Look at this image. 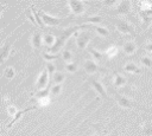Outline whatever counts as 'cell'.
Instances as JSON below:
<instances>
[{
	"label": "cell",
	"instance_id": "1",
	"mask_svg": "<svg viewBox=\"0 0 152 136\" xmlns=\"http://www.w3.org/2000/svg\"><path fill=\"white\" fill-rule=\"evenodd\" d=\"M82 28H83L82 25H80V26H72V27H69V28H65V30L61 31V32L57 34V37H56V41H55L53 46H52V47H49V48H48V52H49V53H52V54L57 53V52L64 46L65 41H66L72 34L75 35V33H77V32H78L80 30H82Z\"/></svg>",
	"mask_w": 152,
	"mask_h": 136
},
{
	"label": "cell",
	"instance_id": "2",
	"mask_svg": "<svg viewBox=\"0 0 152 136\" xmlns=\"http://www.w3.org/2000/svg\"><path fill=\"white\" fill-rule=\"evenodd\" d=\"M114 24H115V27L116 30L122 33V34H132V35H135V31H134V26L126 19L124 18H116L114 20Z\"/></svg>",
	"mask_w": 152,
	"mask_h": 136
},
{
	"label": "cell",
	"instance_id": "3",
	"mask_svg": "<svg viewBox=\"0 0 152 136\" xmlns=\"http://www.w3.org/2000/svg\"><path fill=\"white\" fill-rule=\"evenodd\" d=\"M114 98H115L118 105L121 106V108H124V109H133V108H137V109H140V110H145L142 106L138 105L134 101H132L131 98L126 97L125 95H120V93L116 92V93L114 95Z\"/></svg>",
	"mask_w": 152,
	"mask_h": 136
},
{
	"label": "cell",
	"instance_id": "4",
	"mask_svg": "<svg viewBox=\"0 0 152 136\" xmlns=\"http://www.w3.org/2000/svg\"><path fill=\"white\" fill-rule=\"evenodd\" d=\"M75 39H76L77 46H78L81 50H84V48L88 46V44H89L91 37H90V34H89L88 32H86V31H82V32L78 31L77 33H75Z\"/></svg>",
	"mask_w": 152,
	"mask_h": 136
},
{
	"label": "cell",
	"instance_id": "5",
	"mask_svg": "<svg viewBox=\"0 0 152 136\" xmlns=\"http://www.w3.org/2000/svg\"><path fill=\"white\" fill-rule=\"evenodd\" d=\"M68 6H69V9L70 12L74 14V15H81L84 13L86 11V4L83 1H80V0H71V1H68Z\"/></svg>",
	"mask_w": 152,
	"mask_h": 136
},
{
	"label": "cell",
	"instance_id": "6",
	"mask_svg": "<svg viewBox=\"0 0 152 136\" xmlns=\"http://www.w3.org/2000/svg\"><path fill=\"white\" fill-rule=\"evenodd\" d=\"M88 82H89V84L91 85V88H93L102 98H108V95H107V91H106V89H104V85L100 82L99 78L90 77V78L88 79Z\"/></svg>",
	"mask_w": 152,
	"mask_h": 136
},
{
	"label": "cell",
	"instance_id": "7",
	"mask_svg": "<svg viewBox=\"0 0 152 136\" xmlns=\"http://www.w3.org/2000/svg\"><path fill=\"white\" fill-rule=\"evenodd\" d=\"M38 13H39L40 19H42V21H43L44 25H48V26H58L62 22V19L56 18V17H52V15H50V14L43 12V11H40Z\"/></svg>",
	"mask_w": 152,
	"mask_h": 136
},
{
	"label": "cell",
	"instance_id": "8",
	"mask_svg": "<svg viewBox=\"0 0 152 136\" xmlns=\"http://www.w3.org/2000/svg\"><path fill=\"white\" fill-rule=\"evenodd\" d=\"M36 86H37L38 91H39V90H43V89H45V88L49 86V73H48L46 69H44V70L40 72L38 79H37V82H36Z\"/></svg>",
	"mask_w": 152,
	"mask_h": 136
},
{
	"label": "cell",
	"instance_id": "9",
	"mask_svg": "<svg viewBox=\"0 0 152 136\" xmlns=\"http://www.w3.org/2000/svg\"><path fill=\"white\" fill-rule=\"evenodd\" d=\"M131 9V2L129 1H118L115 9L113 11L115 14H120V15H125L129 12Z\"/></svg>",
	"mask_w": 152,
	"mask_h": 136
},
{
	"label": "cell",
	"instance_id": "10",
	"mask_svg": "<svg viewBox=\"0 0 152 136\" xmlns=\"http://www.w3.org/2000/svg\"><path fill=\"white\" fill-rule=\"evenodd\" d=\"M84 70H86V72H87L88 75H93V73L97 72V71L100 70V67H99V65L96 64L95 60L87 59V60L84 61Z\"/></svg>",
	"mask_w": 152,
	"mask_h": 136
},
{
	"label": "cell",
	"instance_id": "11",
	"mask_svg": "<svg viewBox=\"0 0 152 136\" xmlns=\"http://www.w3.org/2000/svg\"><path fill=\"white\" fill-rule=\"evenodd\" d=\"M38 108V105H33V106H28V108H26V109H24V110H19V111H17V114L13 116V118H12V121L7 124V128H11L18 119H20L21 118V116L25 114V112H27V111H30V110H34V109H37Z\"/></svg>",
	"mask_w": 152,
	"mask_h": 136
},
{
	"label": "cell",
	"instance_id": "12",
	"mask_svg": "<svg viewBox=\"0 0 152 136\" xmlns=\"http://www.w3.org/2000/svg\"><path fill=\"white\" fill-rule=\"evenodd\" d=\"M139 14L142 20V25L145 27H148L150 24L152 22V9L150 11H139Z\"/></svg>",
	"mask_w": 152,
	"mask_h": 136
},
{
	"label": "cell",
	"instance_id": "13",
	"mask_svg": "<svg viewBox=\"0 0 152 136\" xmlns=\"http://www.w3.org/2000/svg\"><path fill=\"white\" fill-rule=\"evenodd\" d=\"M31 44L36 50H39L42 47L43 44V35L40 34V32H34L32 38H31Z\"/></svg>",
	"mask_w": 152,
	"mask_h": 136
},
{
	"label": "cell",
	"instance_id": "14",
	"mask_svg": "<svg viewBox=\"0 0 152 136\" xmlns=\"http://www.w3.org/2000/svg\"><path fill=\"white\" fill-rule=\"evenodd\" d=\"M124 71L125 72H128V73H134V75L141 73V69L135 63H127V64H125Z\"/></svg>",
	"mask_w": 152,
	"mask_h": 136
},
{
	"label": "cell",
	"instance_id": "15",
	"mask_svg": "<svg viewBox=\"0 0 152 136\" xmlns=\"http://www.w3.org/2000/svg\"><path fill=\"white\" fill-rule=\"evenodd\" d=\"M126 83H127V79H126L124 76H121L120 73H116V72L114 73L113 84H114L115 88H122V86L126 85Z\"/></svg>",
	"mask_w": 152,
	"mask_h": 136
},
{
	"label": "cell",
	"instance_id": "16",
	"mask_svg": "<svg viewBox=\"0 0 152 136\" xmlns=\"http://www.w3.org/2000/svg\"><path fill=\"white\" fill-rule=\"evenodd\" d=\"M122 50H124V52H125L126 54L131 56V54L135 53V51H137V45H135L134 41H126V43L124 44V46H122Z\"/></svg>",
	"mask_w": 152,
	"mask_h": 136
},
{
	"label": "cell",
	"instance_id": "17",
	"mask_svg": "<svg viewBox=\"0 0 152 136\" xmlns=\"http://www.w3.org/2000/svg\"><path fill=\"white\" fill-rule=\"evenodd\" d=\"M11 54V45L6 44L1 50H0V63H5V60L8 58Z\"/></svg>",
	"mask_w": 152,
	"mask_h": 136
},
{
	"label": "cell",
	"instance_id": "18",
	"mask_svg": "<svg viewBox=\"0 0 152 136\" xmlns=\"http://www.w3.org/2000/svg\"><path fill=\"white\" fill-rule=\"evenodd\" d=\"M55 41H56V37H53L52 34H44L43 35V44H45L46 46L52 47Z\"/></svg>",
	"mask_w": 152,
	"mask_h": 136
},
{
	"label": "cell",
	"instance_id": "19",
	"mask_svg": "<svg viewBox=\"0 0 152 136\" xmlns=\"http://www.w3.org/2000/svg\"><path fill=\"white\" fill-rule=\"evenodd\" d=\"M94 30H95V32H96L100 37L107 38V37L109 35V31H108L106 27H102V26H97V25H95V26H94Z\"/></svg>",
	"mask_w": 152,
	"mask_h": 136
},
{
	"label": "cell",
	"instance_id": "20",
	"mask_svg": "<svg viewBox=\"0 0 152 136\" xmlns=\"http://www.w3.org/2000/svg\"><path fill=\"white\" fill-rule=\"evenodd\" d=\"M64 79H65V75L63 72H57L56 71L52 76V80H53L55 84H62L64 82Z\"/></svg>",
	"mask_w": 152,
	"mask_h": 136
},
{
	"label": "cell",
	"instance_id": "21",
	"mask_svg": "<svg viewBox=\"0 0 152 136\" xmlns=\"http://www.w3.org/2000/svg\"><path fill=\"white\" fill-rule=\"evenodd\" d=\"M49 93H50V85H49L48 88L43 89V90H39V91H38L37 93H34L33 96H34L36 98H38V99H42V98L49 97Z\"/></svg>",
	"mask_w": 152,
	"mask_h": 136
},
{
	"label": "cell",
	"instance_id": "22",
	"mask_svg": "<svg viewBox=\"0 0 152 136\" xmlns=\"http://www.w3.org/2000/svg\"><path fill=\"white\" fill-rule=\"evenodd\" d=\"M104 54L110 59V58H113V57H115L116 54H118V47L115 46V45H112V46H109L106 51H104Z\"/></svg>",
	"mask_w": 152,
	"mask_h": 136
},
{
	"label": "cell",
	"instance_id": "23",
	"mask_svg": "<svg viewBox=\"0 0 152 136\" xmlns=\"http://www.w3.org/2000/svg\"><path fill=\"white\" fill-rule=\"evenodd\" d=\"M31 8V11H32V13H33V15H34V19H36V22H37V26H39L40 28H44V24H43V21H42V19H40V15H39V13L34 9V7H33V5L30 7Z\"/></svg>",
	"mask_w": 152,
	"mask_h": 136
},
{
	"label": "cell",
	"instance_id": "24",
	"mask_svg": "<svg viewBox=\"0 0 152 136\" xmlns=\"http://www.w3.org/2000/svg\"><path fill=\"white\" fill-rule=\"evenodd\" d=\"M84 22H89V24L96 25V24L102 22V18L100 15H90V17H88V18L84 19Z\"/></svg>",
	"mask_w": 152,
	"mask_h": 136
},
{
	"label": "cell",
	"instance_id": "25",
	"mask_svg": "<svg viewBox=\"0 0 152 136\" xmlns=\"http://www.w3.org/2000/svg\"><path fill=\"white\" fill-rule=\"evenodd\" d=\"M88 51H89V53L93 56V58L95 59V61H101V60L103 59V57H102V53H101V52H99L97 50L89 47V48H88Z\"/></svg>",
	"mask_w": 152,
	"mask_h": 136
},
{
	"label": "cell",
	"instance_id": "26",
	"mask_svg": "<svg viewBox=\"0 0 152 136\" xmlns=\"http://www.w3.org/2000/svg\"><path fill=\"white\" fill-rule=\"evenodd\" d=\"M62 58H63V60H64L66 64L72 63V53H71L69 50H63V51H62Z\"/></svg>",
	"mask_w": 152,
	"mask_h": 136
},
{
	"label": "cell",
	"instance_id": "27",
	"mask_svg": "<svg viewBox=\"0 0 152 136\" xmlns=\"http://www.w3.org/2000/svg\"><path fill=\"white\" fill-rule=\"evenodd\" d=\"M4 75H5L6 78L12 79V78L14 77V75H15V71H14V69H13L12 66H7V67L5 69V71H4Z\"/></svg>",
	"mask_w": 152,
	"mask_h": 136
},
{
	"label": "cell",
	"instance_id": "28",
	"mask_svg": "<svg viewBox=\"0 0 152 136\" xmlns=\"http://www.w3.org/2000/svg\"><path fill=\"white\" fill-rule=\"evenodd\" d=\"M140 61H141V64H142L144 66H146V67H152V58H151V57L144 56V57H141Z\"/></svg>",
	"mask_w": 152,
	"mask_h": 136
},
{
	"label": "cell",
	"instance_id": "29",
	"mask_svg": "<svg viewBox=\"0 0 152 136\" xmlns=\"http://www.w3.org/2000/svg\"><path fill=\"white\" fill-rule=\"evenodd\" d=\"M61 91H62V85H61V84H55V85H52V86L50 88V93H52V95H55V96L59 95Z\"/></svg>",
	"mask_w": 152,
	"mask_h": 136
},
{
	"label": "cell",
	"instance_id": "30",
	"mask_svg": "<svg viewBox=\"0 0 152 136\" xmlns=\"http://www.w3.org/2000/svg\"><path fill=\"white\" fill-rule=\"evenodd\" d=\"M140 5V11H150L152 9V4L150 1H141L139 2Z\"/></svg>",
	"mask_w": 152,
	"mask_h": 136
},
{
	"label": "cell",
	"instance_id": "31",
	"mask_svg": "<svg viewBox=\"0 0 152 136\" xmlns=\"http://www.w3.org/2000/svg\"><path fill=\"white\" fill-rule=\"evenodd\" d=\"M65 70L68 71V72H70V73H74V72H76L77 71V64L76 63H69V64H66L65 65Z\"/></svg>",
	"mask_w": 152,
	"mask_h": 136
},
{
	"label": "cell",
	"instance_id": "32",
	"mask_svg": "<svg viewBox=\"0 0 152 136\" xmlns=\"http://www.w3.org/2000/svg\"><path fill=\"white\" fill-rule=\"evenodd\" d=\"M94 128H95V132L90 136H106V131L101 129V125L97 124V125H94Z\"/></svg>",
	"mask_w": 152,
	"mask_h": 136
},
{
	"label": "cell",
	"instance_id": "33",
	"mask_svg": "<svg viewBox=\"0 0 152 136\" xmlns=\"http://www.w3.org/2000/svg\"><path fill=\"white\" fill-rule=\"evenodd\" d=\"M45 69H46V71H48L49 76H53V73L56 72V66H55L52 63H48Z\"/></svg>",
	"mask_w": 152,
	"mask_h": 136
},
{
	"label": "cell",
	"instance_id": "34",
	"mask_svg": "<svg viewBox=\"0 0 152 136\" xmlns=\"http://www.w3.org/2000/svg\"><path fill=\"white\" fill-rule=\"evenodd\" d=\"M43 58H44L45 60L50 61V60L57 59V56H56V54H52V53H49V52H44V53H43Z\"/></svg>",
	"mask_w": 152,
	"mask_h": 136
},
{
	"label": "cell",
	"instance_id": "35",
	"mask_svg": "<svg viewBox=\"0 0 152 136\" xmlns=\"http://www.w3.org/2000/svg\"><path fill=\"white\" fill-rule=\"evenodd\" d=\"M26 17L28 18V20H30V21H31L33 25H36V26H37V22H36V19H34V15H33V13H32L31 8L26 11Z\"/></svg>",
	"mask_w": 152,
	"mask_h": 136
},
{
	"label": "cell",
	"instance_id": "36",
	"mask_svg": "<svg viewBox=\"0 0 152 136\" xmlns=\"http://www.w3.org/2000/svg\"><path fill=\"white\" fill-rule=\"evenodd\" d=\"M144 134L146 136H152V125H150V124L145 125L144 127Z\"/></svg>",
	"mask_w": 152,
	"mask_h": 136
},
{
	"label": "cell",
	"instance_id": "37",
	"mask_svg": "<svg viewBox=\"0 0 152 136\" xmlns=\"http://www.w3.org/2000/svg\"><path fill=\"white\" fill-rule=\"evenodd\" d=\"M17 109H15V106L14 105H8L7 106V112H8V115H11V116H14L15 114H17Z\"/></svg>",
	"mask_w": 152,
	"mask_h": 136
},
{
	"label": "cell",
	"instance_id": "38",
	"mask_svg": "<svg viewBox=\"0 0 152 136\" xmlns=\"http://www.w3.org/2000/svg\"><path fill=\"white\" fill-rule=\"evenodd\" d=\"M38 103H39L38 106H45V105H48V104L50 103V98H49V97H46V98H42V99H39Z\"/></svg>",
	"mask_w": 152,
	"mask_h": 136
},
{
	"label": "cell",
	"instance_id": "39",
	"mask_svg": "<svg viewBox=\"0 0 152 136\" xmlns=\"http://www.w3.org/2000/svg\"><path fill=\"white\" fill-rule=\"evenodd\" d=\"M144 48H145L147 52H152V43H147V44L144 46Z\"/></svg>",
	"mask_w": 152,
	"mask_h": 136
},
{
	"label": "cell",
	"instance_id": "40",
	"mask_svg": "<svg viewBox=\"0 0 152 136\" xmlns=\"http://www.w3.org/2000/svg\"><path fill=\"white\" fill-rule=\"evenodd\" d=\"M2 11H4V6H2V5H0V15H1Z\"/></svg>",
	"mask_w": 152,
	"mask_h": 136
},
{
	"label": "cell",
	"instance_id": "41",
	"mask_svg": "<svg viewBox=\"0 0 152 136\" xmlns=\"http://www.w3.org/2000/svg\"><path fill=\"white\" fill-rule=\"evenodd\" d=\"M114 136H118V135H116V134H115V135H114Z\"/></svg>",
	"mask_w": 152,
	"mask_h": 136
}]
</instances>
